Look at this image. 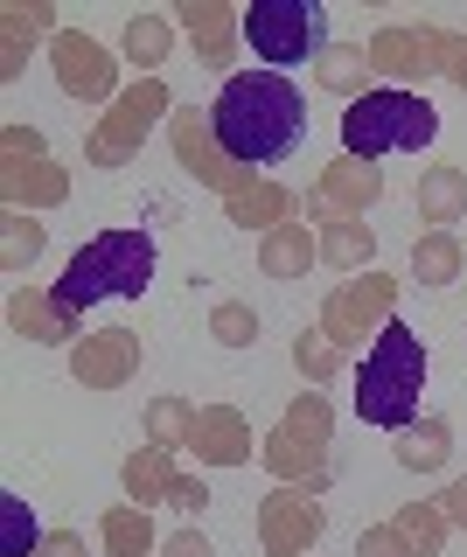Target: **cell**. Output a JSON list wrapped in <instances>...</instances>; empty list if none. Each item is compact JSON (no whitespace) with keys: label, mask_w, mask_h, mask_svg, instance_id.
<instances>
[{"label":"cell","mask_w":467,"mask_h":557,"mask_svg":"<svg viewBox=\"0 0 467 557\" xmlns=\"http://www.w3.org/2000/svg\"><path fill=\"white\" fill-rule=\"evenodd\" d=\"M391 307H397V278H391V272L342 278L335 300L321 307V335L335 342V348H356L362 327H384V321H391Z\"/></svg>","instance_id":"obj_8"},{"label":"cell","mask_w":467,"mask_h":557,"mask_svg":"<svg viewBox=\"0 0 467 557\" xmlns=\"http://www.w3.org/2000/svg\"><path fill=\"white\" fill-rule=\"evenodd\" d=\"M196 405L188 397H153L147 405V446H161V453H182L188 440H196Z\"/></svg>","instance_id":"obj_28"},{"label":"cell","mask_w":467,"mask_h":557,"mask_svg":"<svg viewBox=\"0 0 467 557\" xmlns=\"http://www.w3.org/2000/svg\"><path fill=\"white\" fill-rule=\"evenodd\" d=\"M42 557H84V536L77 530H49L42 536Z\"/></svg>","instance_id":"obj_38"},{"label":"cell","mask_w":467,"mask_h":557,"mask_svg":"<svg viewBox=\"0 0 467 557\" xmlns=\"http://www.w3.org/2000/svg\"><path fill=\"white\" fill-rule=\"evenodd\" d=\"M119 481H126V495L140 502H182V487H188V474H175V453H161V446H140L126 467H119Z\"/></svg>","instance_id":"obj_19"},{"label":"cell","mask_w":467,"mask_h":557,"mask_svg":"<svg viewBox=\"0 0 467 557\" xmlns=\"http://www.w3.org/2000/svg\"><path fill=\"white\" fill-rule=\"evenodd\" d=\"M98 536H106V550H112V557H147V550H153V522H147L140 502H119V509H106Z\"/></svg>","instance_id":"obj_29"},{"label":"cell","mask_w":467,"mask_h":557,"mask_svg":"<svg viewBox=\"0 0 467 557\" xmlns=\"http://www.w3.org/2000/svg\"><path fill=\"white\" fill-rule=\"evenodd\" d=\"M210 335H217L223 348H251V342H258V313H251L245 300H217V307H210Z\"/></svg>","instance_id":"obj_33"},{"label":"cell","mask_w":467,"mask_h":557,"mask_svg":"<svg viewBox=\"0 0 467 557\" xmlns=\"http://www.w3.org/2000/svg\"><path fill=\"white\" fill-rule=\"evenodd\" d=\"M49 63H57V84L84 104L112 98L119 91V57L106 42H91L84 28H57V42H49Z\"/></svg>","instance_id":"obj_10"},{"label":"cell","mask_w":467,"mask_h":557,"mask_svg":"<svg viewBox=\"0 0 467 557\" xmlns=\"http://www.w3.org/2000/svg\"><path fill=\"white\" fill-rule=\"evenodd\" d=\"M161 112H175V98H168V84L161 77H140L126 98H112V112L91 126V139H84V153H91V168H126L133 161V147L153 133V119Z\"/></svg>","instance_id":"obj_7"},{"label":"cell","mask_w":467,"mask_h":557,"mask_svg":"<svg viewBox=\"0 0 467 557\" xmlns=\"http://www.w3.org/2000/svg\"><path fill=\"white\" fill-rule=\"evenodd\" d=\"M0 147H8V202L22 209V202H63V168L42 153V133H28V126H8L0 133Z\"/></svg>","instance_id":"obj_15"},{"label":"cell","mask_w":467,"mask_h":557,"mask_svg":"<svg viewBox=\"0 0 467 557\" xmlns=\"http://www.w3.org/2000/svg\"><path fill=\"white\" fill-rule=\"evenodd\" d=\"M210 133L237 168H280L307 139V98H300L293 77H280V70L223 77V91L210 104Z\"/></svg>","instance_id":"obj_1"},{"label":"cell","mask_w":467,"mask_h":557,"mask_svg":"<svg viewBox=\"0 0 467 557\" xmlns=\"http://www.w3.org/2000/svg\"><path fill=\"white\" fill-rule=\"evenodd\" d=\"M168 57H175V22H168V14H133L126 22V63H140L153 77Z\"/></svg>","instance_id":"obj_27"},{"label":"cell","mask_w":467,"mask_h":557,"mask_svg":"<svg viewBox=\"0 0 467 557\" xmlns=\"http://www.w3.org/2000/svg\"><path fill=\"white\" fill-rule=\"evenodd\" d=\"M196 460L202 467H245L251 460V425H245V411H231V405H202L196 418Z\"/></svg>","instance_id":"obj_17"},{"label":"cell","mask_w":467,"mask_h":557,"mask_svg":"<svg viewBox=\"0 0 467 557\" xmlns=\"http://www.w3.org/2000/svg\"><path fill=\"white\" fill-rule=\"evenodd\" d=\"M460 265H467V244L454 231H419L411 237V278H419V286H454Z\"/></svg>","instance_id":"obj_23"},{"label":"cell","mask_w":467,"mask_h":557,"mask_svg":"<svg viewBox=\"0 0 467 557\" xmlns=\"http://www.w3.org/2000/svg\"><path fill=\"white\" fill-rule=\"evenodd\" d=\"M161 557H217V550H210V536L182 530V536H168V544H161Z\"/></svg>","instance_id":"obj_37"},{"label":"cell","mask_w":467,"mask_h":557,"mask_svg":"<svg viewBox=\"0 0 467 557\" xmlns=\"http://www.w3.org/2000/svg\"><path fill=\"white\" fill-rule=\"evenodd\" d=\"M153 286V237L147 231H98L91 244H77L71 265L57 278V300L84 313L98 300H140Z\"/></svg>","instance_id":"obj_3"},{"label":"cell","mask_w":467,"mask_h":557,"mask_svg":"<svg viewBox=\"0 0 467 557\" xmlns=\"http://www.w3.org/2000/svg\"><path fill=\"white\" fill-rule=\"evenodd\" d=\"M377 196H384V174H377L370 161H349L342 153L335 168L315 174V188H307V216L315 223H335V216H362Z\"/></svg>","instance_id":"obj_13"},{"label":"cell","mask_w":467,"mask_h":557,"mask_svg":"<svg viewBox=\"0 0 467 557\" xmlns=\"http://www.w3.org/2000/svg\"><path fill=\"white\" fill-rule=\"evenodd\" d=\"M245 42H251V57H266V70H280V77L293 63H321L328 57V8L321 0H251Z\"/></svg>","instance_id":"obj_5"},{"label":"cell","mask_w":467,"mask_h":557,"mask_svg":"<svg viewBox=\"0 0 467 557\" xmlns=\"http://www.w3.org/2000/svg\"><path fill=\"white\" fill-rule=\"evenodd\" d=\"M71 376L84 391H126L140 376V335L133 327H106V335H84L71 348Z\"/></svg>","instance_id":"obj_14"},{"label":"cell","mask_w":467,"mask_h":557,"mask_svg":"<svg viewBox=\"0 0 467 557\" xmlns=\"http://www.w3.org/2000/svg\"><path fill=\"white\" fill-rule=\"evenodd\" d=\"M42 28H49L42 0H28V8L8 14V57H0V77H22V35H42Z\"/></svg>","instance_id":"obj_34"},{"label":"cell","mask_w":467,"mask_h":557,"mask_svg":"<svg viewBox=\"0 0 467 557\" xmlns=\"http://www.w3.org/2000/svg\"><path fill=\"white\" fill-rule=\"evenodd\" d=\"M36 251H42V223L22 216V209H8V251H0V265L22 272V265H36Z\"/></svg>","instance_id":"obj_35"},{"label":"cell","mask_w":467,"mask_h":557,"mask_svg":"<svg viewBox=\"0 0 467 557\" xmlns=\"http://www.w3.org/2000/svg\"><path fill=\"white\" fill-rule=\"evenodd\" d=\"M419 391H426V342L405 321H384L356 370V418L377 432L419 425Z\"/></svg>","instance_id":"obj_2"},{"label":"cell","mask_w":467,"mask_h":557,"mask_svg":"<svg viewBox=\"0 0 467 557\" xmlns=\"http://www.w3.org/2000/svg\"><path fill=\"white\" fill-rule=\"evenodd\" d=\"M446 77L467 91V35H446Z\"/></svg>","instance_id":"obj_40"},{"label":"cell","mask_w":467,"mask_h":557,"mask_svg":"<svg viewBox=\"0 0 467 557\" xmlns=\"http://www.w3.org/2000/svg\"><path fill=\"white\" fill-rule=\"evenodd\" d=\"M356 557H411V544L397 536V522H377V530L356 536Z\"/></svg>","instance_id":"obj_36"},{"label":"cell","mask_w":467,"mask_h":557,"mask_svg":"<svg viewBox=\"0 0 467 557\" xmlns=\"http://www.w3.org/2000/svg\"><path fill=\"white\" fill-rule=\"evenodd\" d=\"M446 460H454V425H446V418H419V425L397 432V467H411V474H440Z\"/></svg>","instance_id":"obj_22"},{"label":"cell","mask_w":467,"mask_h":557,"mask_svg":"<svg viewBox=\"0 0 467 557\" xmlns=\"http://www.w3.org/2000/svg\"><path fill=\"white\" fill-rule=\"evenodd\" d=\"M315 258H321V237L307 231V223H280V231L258 244V265H266V278H307Z\"/></svg>","instance_id":"obj_21"},{"label":"cell","mask_w":467,"mask_h":557,"mask_svg":"<svg viewBox=\"0 0 467 557\" xmlns=\"http://www.w3.org/2000/svg\"><path fill=\"white\" fill-rule=\"evenodd\" d=\"M397 536L411 544V557H432L446 544V509H440V502H411V509L397 516Z\"/></svg>","instance_id":"obj_30"},{"label":"cell","mask_w":467,"mask_h":557,"mask_svg":"<svg viewBox=\"0 0 467 557\" xmlns=\"http://www.w3.org/2000/svg\"><path fill=\"white\" fill-rule=\"evenodd\" d=\"M370 258H377V231L362 216H335L321 231V265H335V272H370Z\"/></svg>","instance_id":"obj_24"},{"label":"cell","mask_w":467,"mask_h":557,"mask_svg":"<svg viewBox=\"0 0 467 557\" xmlns=\"http://www.w3.org/2000/svg\"><path fill=\"white\" fill-rule=\"evenodd\" d=\"M440 139V112L405 91V84H384V91H362L349 112H342V153L349 161H384V153H419Z\"/></svg>","instance_id":"obj_4"},{"label":"cell","mask_w":467,"mask_h":557,"mask_svg":"<svg viewBox=\"0 0 467 557\" xmlns=\"http://www.w3.org/2000/svg\"><path fill=\"white\" fill-rule=\"evenodd\" d=\"M370 70H384L397 84H426L432 70H446V28H377L370 35Z\"/></svg>","instance_id":"obj_11"},{"label":"cell","mask_w":467,"mask_h":557,"mask_svg":"<svg viewBox=\"0 0 467 557\" xmlns=\"http://www.w3.org/2000/svg\"><path fill=\"white\" fill-rule=\"evenodd\" d=\"M467 216V174L460 168H426L419 174V223L426 231H454Z\"/></svg>","instance_id":"obj_20"},{"label":"cell","mask_w":467,"mask_h":557,"mask_svg":"<svg viewBox=\"0 0 467 557\" xmlns=\"http://www.w3.org/2000/svg\"><path fill=\"white\" fill-rule=\"evenodd\" d=\"M8 327H14L22 342H49V348H63V342L77 348V342H84V335H77V313L63 307L57 293H36V286L8 300Z\"/></svg>","instance_id":"obj_16"},{"label":"cell","mask_w":467,"mask_h":557,"mask_svg":"<svg viewBox=\"0 0 467 557\" xmlns=\"http://www.w3.org/2000/svg\"><path fill=\"white\" fill-rule=\"evenodd\" d=\"M175 509H188V516H202V509H210V487H202V481H188V487H182V502H175Z\"/></svg>","instance_id":"obj_41"},{"label":"cell","mask_w":467,"mask_h":557,"mask_svg":"<svg viewBox=\"0 0 467 557\" xmlns=\"http://www.w3.org/2000/svg\"><path fill=\"white\" fill-rule=\"evenodd\" d=\"M168 139H175V161L196 174V182H210L223 188V202L231 196H245L251 188V168H237L231 153L217 147V133H210V112H168Z\"/></svg>","instance_id":"obj_9"},{"label":"cell","mask_w":467,"mask_h":557,"mask_svg":"<svg viewBox=\"0 0 467 557\" xmlns=\"http://www.w3.org/2000/svg\"><path fill=\"white\" fill-rule=\"evenodd\" d=\"M321 502L315 487H280V495H266V509H258V544L272 557H307L321 536Z\"/></svg>","instance_id":"obj_12"},{"label":"cell","mask_w":467,"mask_h":557,"mask_svg":"<svg viewBox=\"0 0 467 557\" xmlns=\"http://www.w3.org/2000/svg\"><path fill=\"white\" fill-rule=\"evenodd\" d=\"M175 22L196 35V63H210V70L231 63V35H245V14L223 8V0H182Z\"/></svg>","instance_id":"obj_18"},{"label":"cell","mask_w":467,"mask_h":557,"mask_svg":"<svg viewBox=\"0 0 467 557\" xmlns=\"http://www.w3.org/2000/svg\"><path fill=\"white\" fill-rule=\"evenodd\" d=\"M223 209H231V223H245V231L258 223V231H266V237L280 231V223H293V196H286L280 182H251L245 196H231Z\"/></svg>","instance_id":"obj_25"},{"label":"cell","mask_w":467,"mask_h":557,"mask_svg":"<svg viewBox=\"0 0 467 557\" xmlns=\"http://www.w3.org/2000/svg\"><path fill=\"white\" fill-rule=\"evenodd\" d=\"M315 77H321V91H335V98H362V77H370V49L362 42H328V57L315 63Z\"/></svg>","instance_id":"obj_26"},{"label":"cell","mask_w":467,"mask_h":557,"mask_svg":"<svg viewBox=\"0 0 467 557\" xmlns=\"http://www.w3.org/2000/svg\"><path fill=\"white\" fill-rule=\"evenodd\" d=\"M293 370H300L307 383H328V376H335V370H342V348H335V342H328V335H321V327H307V335H300V342H293Z\"/></svg>","instance_id":"obj_32"},{"label":"cell","mask_w":467,"mask_h":557,"mask_svg":"<svg viewBox=\"0 0 467 557\" xmlns=\"http://www.w3.org/2000/svg\"><path fill=\"white\" fill-rule=\"evenodd\" d=\"M328 440H335V411H328L321 391H307V397L286 405V418L272 425V440L258 453H266V467L280 481H307L321 495V487H328Z\"/></svg>","instance_id":"obj_6"},{"label":"cell","mask_w":467,"mask_h":557,"mask_svg":"<svg viewBox=\"0 0 467 557\" xmlns=\"http://www.w3.org/2000/svg\"><path fill=\"white\" fill-rule=\"evenodd\" d=\"M440 509H446V522H460V530H467V474H460V481H446Z\"/></svg>","instance_id":"obj_39"},{"label":"cell","mask_w":467,"mask_h":557,"mask_svg":"<svg viewBox=\"0 0 467 557\" xmlns=\"http://www.w3.org/2000/svg\"><path fill=\"white\" fill-rule=\"evenodd\" d=\"M0 530H8L0 557H36V550H42V536H49V530H36V516H28V502H22V495H0Z\"/></svg>","instance_id":"obj_31"}]
</instances>
